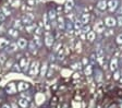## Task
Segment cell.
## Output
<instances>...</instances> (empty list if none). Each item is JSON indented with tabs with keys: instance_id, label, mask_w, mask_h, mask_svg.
Returning a JSON list of instances; mask_svg holds the SVG:
<instances>
[{
	"instance_id": "26",
	"label": "cell",
	"mask_w": 122,
	"mask_h": 108,
	"mask_svg": "<svg viewBox=\"0 0 122 108\" xmlns=\"http://www.w3.org/2000/svg\"><path fill=\"white\" fill-rule=\"evenodd\" d=\"M34 43L36 44V46L41 47V45H43V43H41V37H39V35H35V37H34Z\"/></svg>"
},
{
	"instance_id": "44",
	"label": "cell",
	"mask_w": 122,
	"mask_h": 108,
	"mask_svg": "<svg viewBox=\"0 0 122 108\" xmlns=\"http://www.w3.org/2000/svg\"><path fill=\"white\" fill-rule=\"evenodd\" d=\"M83 63H84V64L87 63V59H86V58H84V59H83Z\"/></svg>"
},
{
	"instance_id": "24",
	"label": "cell",
	"mask_w": 122,
	"mask_h": 108,
	"mask_svg": "<svg viewBox=\"0 0 122 108\" xmlns=\"http://www.w3.org/2000/svg\"><path fill=\"white\" fill-rule=\"evenodd\" d=\"M44 26H45V28L47 31L50 30V25H49V23H48V14H45V15H44Z\"/></svg>"
},
{
	"instance_id": "46",
	"label": "cell",
	"mask_w": 122,
	"mask_h": 108,
	"mask_svg": "<svg viewBox=\"0 0 122 108\" xmlns=\"http://www.w3.org/2000/svg\"><path fill=\"white\" fill-rule=\"evenodd\" d=\"M2 108H11V107H10L9 105H3V106H2Z\"/></svg>"
},
{
	"instance_id": "2",
	"label": "cell",
	"mask_w": 122,
	"mask_h": 108,
	"mask_svg": "<svg viewBox=\"0 0 122 108\" xmlns=\"http://www.w3.org/2000/svg\"><path fill=\"white\" fill-rule=\"evenodd\" d=\"M38 68H39V63H38V61H34L33 63L30 64V75H36L38 73Z\"/></svg>"
},
{
	"instance_id": "36",
	"label": "cell",
	"mask_w": 122,
	"mask_h": 108,
	"mask_svg": "<svg viewBox=\"0 0 122 108\" xmlns=\"http://www.w3.org/2000/svg\"><path fill=\"white\" fill-rule=\"evenodd\" d=\"M113 79H114V80H119V79H120V72H119V71H117V70L114 71Z\"/></svg>"
},
{
	"instance_id": "10",
	"label": "cell",
	"mask_w": 122,
	"mask_h": 108,
	"mask_svg": "<svg viewBox=\"0 0 122 108\" xmlns=\"http://www.w3.org/2000/svg\"><path fill=\"white\" fill-rule=\"evenodd\" d=\"M5 91H7V93H9V94H14V93H16L15 84L14 83H9V84L7 85V87H5Z\"/></svg>"
},
{
	"instance_id": "17",
	"label": "cell",
	"mask_w": 122,
	"mask_h": 108,
	"mask_svg": "<svg viewBox=\"0 0 122 108\" xmlns=\"http://www.w3.org/2000/svg\"><path fill=\"white\" fill-rule=\"evenodd\" d=\"M89 19H91V18H89L88 13H84V14H82V16H81V19H80V20H81V22L83 23V25H86V24L89 22Z\"/></svg>"
},
{
	"instance_id": "41",
	"label": "cell",
	"mask_w": 122,
	"mask_h": 108,
	"mask_svg": "<svg viewBox=\"0 0 122 108\" xmlns=\"http://www.w3.org/2000/svg\"><path fill=\"white\" fill-rule=\"evenodd\" d=\"M116 11H117V14H118V15H121V14H122V7H120V8H117V10H116Z\"/></svg>"
},
{
	"instance_id": "35",
	"label": "cell",
	"mask_w": 122,
	"mask_h": 108,
	"mask_svg": "<svg viewBox=\"0 0 122 108\" xmlns=\"http://www.w3.org/2000/svg\"><path fill=\"white\" fill-rule=\"evenodd\" d=\"M53 45H55V44H53ZM60 48H61V44H60V43H58V44H56V45H55V47H53V51H55V52L59 51V49H60Z\"/></svg>"
},
{
	"instance_id": "28",
	"label": "cell",
	"mask_w": 122,
	"mask_h": 108,
	"mask_svg": "<svg viewBox=\"0 0 122 108\" xmlns=\"http://www.w3.org/2000/svg\"><path fill=\"white\" fill-rule=\"evenodd\" d=\"M25 30L26 31L28 32V33H30V32H33V31H35L36 30V25L35 24H27V25H26V27H25Z\"/></svg>"
},
{
	"instance_id": "40",
	"label": "cell",
	"mask_w": 122,
	"mask_h": 108,
	"mask_svg": "<svg viewBox=\"0 0 122 108\" xmlns=\"http://www.w3.org/2000/svg\"><path fill=\"white\" fill-rule=\"evenodd\" d=\"M72 68H73V69H81V63H74L73 66H72Z\"/></svg>"
},
{
	"instance_id": "16",
	"label": "cell",
	"mask_w": 122,
	"mask_h": 108,
	"mask_svg": "<svg viewBox=\"0 0 122 108\" xmlns=\"http://www.w3.org/2000/svg\"><path fill=\"white\" fill-rule=\"evenodd\" d=\"M110 70L111 71H116L118 69V59L117 58H113V59L110 61Z\"/></svg>"
},
{
	"instance_id": "22",
	"label": "cell",
	"mask_w": 122,
	"mask_h": 108,
	"mask_svg": "<svg viewBox=\"0 0 122 108\" xmlns=\"http://www.w3.org/2000/svg\"><path fill=\"white\" fill-rule=\"evenodd\" d=\"M56 14L57 13H56V11L55 10H50L49 11V13H48V19L50 21H56V18H57Z\"/></svg>"
},
{
	"instance_id": "8",
	"label": "cell",
	"mask_w": 122,
	"mask_h": 108,
	"mask_svg": "<svg viewBox=\"0 0 122 108\" xmlns=\"http://www.w3.org/2000/svg\"><path fill=\"white\" fill-rule=\"evenodd\" d=\"M18 48H19V46H18L16 43H10V44L7 46V48H5V51L9 52V54H11V52H14Z\"/></svg>"
},
{
	"instance_id": "42",
	"label": "cell",
	"mask_w": 122,
	"mask_h": 108,
	"mask_svg": "<svg viewBox=\"0 0 122 108\" xmlns=\"http://www.w3.org/2000/svg\"><path fill=\"white\" fill-rule=\"evenodd\" d=\"M19 5H20V1H14L13 2V7H19Z\"/></svg>"
},
{
	"instance_id": "6",
	"label": "cell",
	"mask_w": 122,
	"mask_h": 108,
	"mask_svg": "<svg viewBox=\"0 0 122 108\" xmlns=\"http://www.w3.org/2000/svg\"><path fill=\"white\" fill-rule=\"evenodd\" d=\"M107 5H108V9L110 12H113L118 8V0H110L109 2H107Z\"/></svg>"
},
{
	"instance_id": "15",
	"label": "cell",
	"mask_w": 122,
	"mask_h": 108,
	"mask_svg": "<svg viewBox=\"0 0 122 108\" xmlns=\"http://www.w3.org/2000/svg\"><path fill=\"white\" fill-rule=\"evenodd\" d=\"M64 7H66V12L71 11L72 9H73V7H74V1H73V0H66Z\"/></svg>"
},
{
	"instance_id": "3",
	"label": "cell",
	"mask_w": 122,
	"mask_h": 108,
	"mask_svg": "<svg viewBox=\"0 0 122 108\" xmlns=\"http://www.w3.org/2000/svg\"><path fill=\"white\" fill-rule=\"evenodd\" d=\"M105 25L108 26V27H113V26L117 25V20L113 16H108L105 20Z\"/></svg>"
},
{
	"instance_id": "11",
	"label": "cell",
	"mask_w": 122,
	"mask_h": 108,
	"mask_svg": "<svg viewBox=\"0 0 122 108\" xmlns=\"http://www.w3.org/2000/svg\"><path fill=\"white\" fill-rule=\"evenodd\" d=\"M19 105L22 108H27L28 105H30V99H27V98H25V97L20 98V99H19Z\"/></svg>"
},
{
	"instance_id": "5",
	"label": "cell",
	"mask_w": 122,
	"mask_h": 108,
	"mask_svg": "<svg viewBox=\"0 0 122 108\" xmlns=\"http://www.w3.org/2000/svg\"><path fill=\"white\" fill-rule=\"evenodd\" d=\"M105 31V23L102 21H97L95 23V32L97 33H102Z\"/></svg>"
},
{
	"instance_id": "4",
	"label": "cell",
	"mask_w": 122,
	"mask_h": 108,
	"mask_svg": "<svg viewBox=\"0 0 122 108\" xmlns=\"http://www.w3.org/2000/svg\"><path fill=\"white\" fill-rule=\"evenodd\" d=\"M33 20H34V15L32 14V13H26V14H24L23 18H22V22L24 24H26V25L32 23Z\"/></svg>"
},
{
	"instance_id": "39",
	"label": "cell",
	"mask_w": 122,
	"mask_h": 108,
	"mask_svg": "<svg viewBox=\"0 0 122 108\" xmlns=\"http://www.w3.org/2000/svg\"><path fill=\"white\" fill-rule=\"evenodd\" d=\"M117 43L119 45H122V34H120V35L117 37Z\"/></svg>"
},
{
	"instance_id": "18",
	"label": "cell",
	"mask_w": 122,
	"mask_h": 108,
	"mask_svg": "<svg viewBox=\"0 0 122 108\" xmlns=\"http://www.w3.org/2000/svg\"><path fill=\"white\" fill-rule=\"evenodd\" d=\"M57 25H58V27L60 30H64L66 28V23H64V20L62 16H58V23H57Z\"/></svg>"
},
{
	"instance_id": "14",
	"label": "cell",
	"mask_w": 122,
	"mask_h": 108,
	"mask_svg": "<svg viewBox=\"0 0 122 108\" xmlns=\"http://www.w3.org/2000/svg\"><path fill=\"white\" fill-rule=\"evenodd\" d=\"M97 8L99 9V10L102 11H105L107 8H108V5H107L106 0H100L98 3H97Z\"/></svg>"
},
{
	"instance_id": "7",
	"label": "cell",
	"mask_w": 122,
	"mask_h": 108,
	"mask_svg": "<svg viewBox=\"0 0 122 108\" xmlns=\"http://www.w3.org/2000/svg\"><path fill=\"white\" fill-rule=\"evenodd\" d=\"M20 67L23 71H26L30 67V61H28L27 58H22L21 59V62H20Z\"/></svg>"
},
{
	"instance_id": "1",
	"label": "cell",
	"mask_w": 122,
	"mask_h": 108,
	"mask_svg": "<svg viewBox=\"0 0 122 108\" xmlns=\"http://www.w3.org/2000/svg\"><path fill=\"white\" fill-rule=\"evenodd\" d=\"M45 44H46V46H48V47L53 46V44H55V37L52 36V34H50V33L45 34Z\"/></svg>"
},
{
	"instance_id": "32",
	"label": "cell",
	"mask_w": 122,
	"mask_h": 108,
	"mask_svg": "<svg viewBox=\"0 0 122 108\" xmlns=\"http://www.w3.org/2000/svg\"><path fill=\"white\" fill-rule=\"evenodd\" d=\"M5 18H7V15L3 13L2 9H0V22H3L5 20Z\"/></svg>"
},
{
	"instance_id": "43",
	"label": "cell",
	"mask_w": 122,
	"mask_h": 108,
	"mask_svg": "<svg viewBox=\"0 0 122 108\" xmlns=\"http://www.w3.org/2000/svg\"><path fill=\"white\" fill-rule=\"evenodd\" d=\"M111 34H112V31H107L106 35H111Z\"/></svg>"
},
{
	"instance_id": "33",
	"label": "cell",
	"mask_w": 122,
	"mask_h": 108,
	"mask_svg": "<svg viewBox=\"0 0 122 108\" xmlns=\"http://www.w3.org/2000/svg\"><path fill=\"white\" fill-rule=\"evenodd\" d=\"M1 9H2V11H3V13H5V15H11V11L10 10H9V9H8L7 8V7H2V8H1Z\"/></svg>"
},
{
	"instance_id": "34",
	"label": "cell",
	"mask_w": 122,
	"mask_h": 108,
	"mask_svg": "<svg viewBox=\"0 0 122 108\" xmlns=\"http://www.w3.org/2000/svg\"><path fill=\"white\" fill-rule=\"evenodd\" d=\"M96 58H97L96 54H93V55H92V56H91V58H89V60H91V63H92V64L96 63Z\"/></svg>"
},
{
	"instance_id": "38",
	"label": "cell",
	"mask_w": 122,
	"mask_h": 108,
	"mask_svg": "<svg viewBox=\"0 0 122 108\" xmlns=\"http://www.w3.org/2000/svg\"><path fill=\"white\" fill-rule=\"evenodd\" d=\"M117 25L122 26V15H119V18H118V20H117Z\"/></svg>"
},
{
	"instance_id": "9",
	"label": "cell",
	"mask_w": 122,
	"mask_h": 108,
	"mask_svg": "<svg viewBox=\"0 0 122 108\" xmlns=\"http://www.w3.org/2000/svg\"><path fill=\"white\" fill-rule=\"evenodd\" d=\"M30 87V84H28L27 82H20L18 84V91L19 92H24V91H26L27 88Z\"/></svg>"
},
{
	"instance_id": "25",
	"label": "cell",
	"mask_w": 122,
	"mask_h": 108,
	"mask_svg": "<svg viewBox=\"0 0 122 108\" xmlns=\"http://www.w3.org/2000/svg\"><path fill=\"white\" fill-rule=\"evenodd\" d=\"M47 69H48L47 63H44L43 66H41V77H45V75L47 74Z\"/></svg>"
},
{
	"instance_id": "23",
	"label": "cell",
	"mask_w": 122,
	"mask_h": 108,
	"mask_svg": "<svg viewBox=\"0 0 122 108\" xmlns=\"http://www.w3.org/2000/svg\"><path fill=\"white\" fill-rule=\"evenodd\" d=\"M82 27H83V23L81 22V20L74 21V28H75V30H80V31H81Z\"/></svg>"
},
{
	"instance_id": "37",
	"label": "cell",
	"mask_w": 122,
	"mask_h": 108,
	"mask_svg": "<svg viewBox=\"0 0 122 108\" xmlns=\"http://www.w3.org/2000/svg\"><path fill=\"white\" fill-rule=\"evenodd\" d=\"M13 70H14V71H18V72H20L22 69H21L20 64H14V66H13Z\"/></svg>"
},
{
	"instance_id": "27",
	"label": "cell",
	"mask_w": 122,
	"mask_h": 108,
	"mask_svg": "<svg viewBox=\"0 0 122 108\" xmlns=\"http://www.w3.org/2000/svg\"><path fill=\"white\" fill-rule=\"evenodd\" d=\"M14 28H16L18 31H20V30H22V28H23L22 22H21L20 20H15L14 21Z\"/></svg>"
},
{
	"instance_id": "20",
	"label": "cell",
	"mask_w": 122,
	"mask_h": 108,
	"mask_svg": "<svg viewBox=\"0 0 122 108\" xmlns=\"http://www.w3.org/2000/svg\"><path fill=\"white\" fill-rule=\"evenodd\" d=\"M8 34L11 36V37H18V35H19V31L16 30V28H10L9 31H8Z\"/></svg>"
},
{
	"instance_id": "45",
	"label": "cell",
	"mask_w": 122,
	"mask_h": 108,
	"mask_svg": "<svg viewBox=\"0 0 122 108\" xmlns=\"http://www.w3.org/2000/svg\"><path fill=\"white\" fill-rule=\"evenodd\" d=\"M3 33V27L2 26H0V34H2Z\"/></svg>"
},
{
	"instance_id": "31",
	"label": "cell",
	"mask_w": 122,
	"mask_h": 108,
	"mask_svg": "<svg viewBox=\"0 0 122 108\" xmlns=\"http://www.w3.org/2000/svg\"><path fill=\"white\" fill-rule=\"evenodd\" d=\"M89 30H91V28H89V26L86 24V25H84L83 27L81 28V32H83V33L87 34V33H88V32H89Z\"/></svg>"
},
{
	"instance_id": "30",
	"label": "cell",
	"mask_w": 122,
	"mask_h": 108,
	"mask_svg": "<svg viewBox=\"0 0 122 108\" xmlns=\"http://www.w3.org/2000/svg\"><path fill=\"white\" fill-rule=\"evenodd\" d=\"M84 72H85V74L86 75H91L92 73H93V69H92L91 66H86V67H85V70H84Z\"/></svg>"
},
{
	"instance_id": "21",
	"label": "cell",
	"mask_w": 122,
	"mask_h": 108,
	"mask_svg": "<svg viewBox=\"0 0 122 108\" xmlns=\"http://www.w3.org/2000/svg\"><path fill=\"white\" fill-rule=\"evenodd\" d=\"M30 51L32 52L33 55H36V52H37V49H36V44L34 43V41H30Z\"/></svg>"
},
{
	"instance_id": "48",
	"label": "cell",
	"mask_w": 122,
	"mask_h": 108,
	"mask_svg": "<svg viewBox=\"0 0 122 108\" xmlns=\"http://www.w3.org/2000/svg\"><path fill=\"white\" fill-rule=\"evenodd\" d=\"M109 108H116V106H110Z\"/></svg>"
},
{
	"instance_id": "12",
	"label": "cell",
	"mask_w": 122,
	"mask_h": 108,
	"mask_svg": "<svg viewBox=\"0 0 122 108\" xmlns=\"http://www.w3.org/2000/svg\"><path fill=\"white\" fill-rule=\"evenodd\" d=\"M27 41H26L25 38H23V37H21V38H19V41H18V46H19V48L20 49H24V48H26V46H27Z\"/></svg>"
},
{
	"instance_id": "29",
	"label": "cell",
	"mask_w": 122,
	"mask_h": 108,
	"mask_svg": "<svg viewBox=\"0 0 122 108\" xmlns=\"http://www.w3.org/2000/svg\"><path fill=\"white\" fill-rule=\"evenodd\" d=\"M5 61H7V55L5 52H1L0 54V64H3Z\"/></svg>"
},
{
	"instance_id": "19",
	"label": "cell",
	"mask_w": 122,
	"mask_h": 108,
	"mask_svg": "<svg viewBox=\"0 0 122 108\" xmlns=\"http://www.w3.org/2000/svg\"><path fill=\"white\" fill-rule=\"evenodd\" d=\"M86 38H87V41H95V38H96V33L93 31H89L88 33L86 34Z\"/></svg>"
},
{
	"instance_id": "49",
	"label": "cell",
	"mask_w": 122,
	"mask_h": 108,
	"mask_svg": "<svg viewBox=\"0 0 122 108\" xmlns=\"http://www.w3.org/2000/svg\"><path fill=\"white\" fill-rule=\"evenodd\" d=\"M120 82H121V83H122V77H121V79H120Z\"/></svg>"
},
{
	"instance_id": "13",
	"label": "cell",
	"mask_w": 122,
	"mask_h": 108,
	"mask_svg": "<svg viewBox=\"0 0 122 108\" xmlns=\"http://www.w3.org/2000/svg\"><path fill=\"white\" fill-rule=\"evenodd\" d=\"M10 44V41L5 37H0V49H5L7 46Z\"/></svg>"
},
{
	"instance_id": "47",
	"label": "cell",
	"mask_w": 122,
	"mask_h": 108,
	"mask_svg": "<svg viewBox=\"0 0 122 108\" xmlns=\"http://www.w3.org/2000/svg\"><path fill=\"white\" fill-rule=\"evenodd\" d=\"M12 107H13V108H16V106H15V104H12Z\"/></svg>"
}]
</instances>
